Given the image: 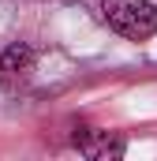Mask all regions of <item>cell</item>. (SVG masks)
<instances>
[{
    "label": "cell",
    "mask_w": 157,
    "mask_h": 161,
    "mask_svg": "<svg viewBox=\"0 0 157 161\" xmlns=\"http://www.w3.org/2000/svg\"><path fill=\"white\" fill-rule=\"evenodd\" d=\"M101 15L127 41H146L157 34V8L150 0H101Z\"/></svg>",
    "instance_id": "cell-1"
},
{
    "label": "cell",
    "mask_w": 157,
    "mask_h": 161,
    "mask_svg": "<svg viewBox=\"0 0 157 161\" xmlns=\"http://www.w3.org/2000/svg\"><path fill=\"white\" fill-rule=\"evenodd\" d=\"M34 75V49L30 45H8L4 53H0V86L4 90H19V86H26Z\"/></svg>",
    "instance_id": "cell-2"
},
{
    "label": "cell",
    "mask_w": 157,
    "mask_h": 161,
    "mask_svg": "<svg viewBox=\"0 0 157 161\" xmlns=\"http://www.w3.org/2000/svg\"><path fill=\"white\" fill-rule=\"evenodd\" d=\"M75 146H78V154H86V158H94V161H116L127 150V142L120 135L97 131V127H78L75 131Z\"/></svg>",
    "instance_id": "cell-3"
}]
</instances>
